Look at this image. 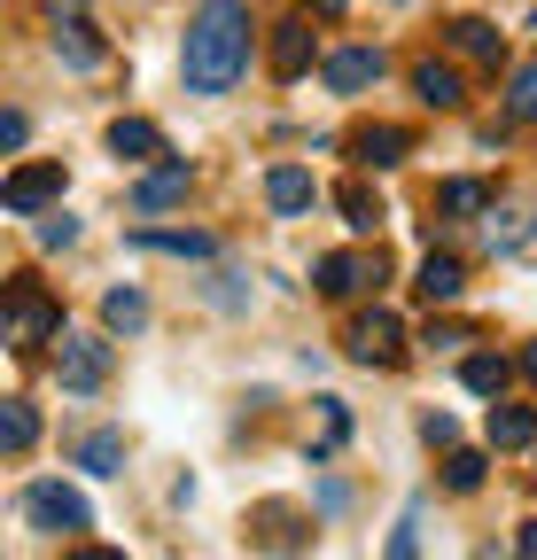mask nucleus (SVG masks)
Returning <instances> with one entry per match:
<instances>
[{
  "instance_id": "obj_1",
  "label": "nucleus",
  "mask_w": 537,
  "mask_h": 560,
  "mask_svg": "<svg viewBox=\"0 0 537 560\" xmlns=\"http://www.w3.org/2000/svg\"><path fill=\"white\" fill-rule=\"evenodd\" d=\"M242 62H249V0H203L187 24V94H226L242 79Z\"/></svg>"
},
{
  "instance_id": "obj_2",
  "label": "nucleus",
  "mask_w": 537,
  "mask_h": 560,
  "mask_svg": "<svg viewBox=\"0 0 537 560\" xmlns=\"http://www.w3.org/2000/svg\"><path fill=\"white\" fill-rule=\"evenodd\" d=\"M55 335H62L55 296L39 289V280H16V289H9V350H39V342H55Z\"/></svg>"
},
{
  "instance_id": "obj_3",
  "label": "nucleus",
  "mask_w": 537,
  "mask_h": 560,
  "mask_svg": "<svg viewBox=\"0 0 537 560\" xmlns=\"http://www.w3.org/2000/svg\"><path fill=\"white\" fill-rule=\"evenodd\" d=\"M55 342H62V350H55V374H62V389H79V397H86V389H102V382H109L117 350H109L102 335H71V327H62Z\"/></svg>"
},
{
  "instance_id": "obj_4",
  "label": "nucleus",
  "mask_w": 537,
  "mask_h": 560,
  "mask_svg": "<svg viewBox=\"0 0 537 560\" xmlns=\"http://www.w3.org/2000/svg\"><path fill=\"white\" fill-rule=\"evenodd\" d=\"M24 522L32 529H94V514H86V499H79V490H62V482H32L24 490Z\"/></svg>"
},
{
  "instance_id": "obj_5",
  "label": "nucleus",
  "mask_w": 537,
  "mask_h": 560,
  "mask_svg": "<svg viewBox=\"0 0 537 560\" xmlns=\"http://www.w3.org/2000/svg\"><path fill=\"white\" fill-rule=\"evenodd\" d=\"M343 342H351V359H359V366H397V350H406V327H397V312H382V304H374V312H359V319H351V335H343Z\"/></svg>"
},
{
  "instance_id": "obj_6",
  "label": "nucleus",
  "mask_w": 537,
  "mask_h": 560,
  "mask_svg": "<svg viewBox=\"0 0 537 560\" xmlns=\"http://www.w3.org/2000/svg\"><path fill=\"white\" fill-rule=\"evenodd\" d=\"M0 202H9V219H32V210L62 202V164H16L9 187H0Z\"/></svg>"
},
{
  "instance_id": "obj_7",
  "label": "nucleus",
  "mask_w": 537,
  "mask_h": 560,
  "mask_svg": "<svg viewBox=\"0 0 537 560\" xmlns=\"http://www.w3.org/2000/svg\"><path fill=\"white\" fill-rule=\"evenodd\" d=\"M389 265H382V249L374 257H359V249H335V257H319V296H359V289H374Z\"/></svg>"
},
{
  "instance_id": "obj_8",
  "label": "nucleus",
  "mask_w": 537,
  "mask_h": 560,
  "mask_svg": "<svg viewBox=\"0 0 537 560\" xmlns=\"http://www.w3.org/2000/svg\"><path fill=\"white\" fill-rule=\"evenodd\" d=\"M351 156L374 164V172H389V164L413 156V132H406V125H359V132H351Z\"/></svg>"
},
{
  "instance_id": "obj_9",
  "label": "nucleus",
  "mask_w": 537,
  "mask_h": 560,
  "mask_svg": "<svg viewBox=\"0 0 537 560\" xmlns=\"http://www.w3.org/2000/svg\"><path fill=\"white\" fill-rule=\"evenodd\" d=\"M109 156H117V164H156V156H172V149H164V132H156L149 117H117V125H109Z\"/></svg>"
},
{
  "instance_id": "obj_10",
  "label": "nucleus",
  "mask_w": 537,
  "mask_h": 560,
  "mask_svg": "<svg viewBox=\"0 0 537 560\" xmlns=\"http://www.w3.org/2000/svg\"><path fill=\"white\" fill-rule=\"evenodd\" d=\"M459 289H467V265L429 249V257H421V272H413V296H421V304H459Z\"/></svg>"
},
{
  "instance_id": "obj_11",
  "label": "nucleus",
  "mask_w": 537,
  "mask_h": 560,
  "mask_svg": "<svg viewBox=\"0 0 537 560\" xmlns=\"http://www.w3.org/2000/svg\"><path fill=\"white\" fill-rule=\"evenodd\" d=\"M265 202H273L281 219H296V210H312V202H319V187H312V172H304V164H273V172H265Z\"/></svg>"
},
{
  "instance_id": "obj_12",
  "label": "nucleus",
  "mask_w": 537,
  "mask_h": 560,
  "mask_svg": "<svg viewBox=\"0 0 537 560\" xmlns=\"http://www.w3.org/2000/svg\"><path fill=\"white\" fill-rule=\"evenodd\" d=\"M382 79V47H343V55H327V86L335 94H366Z\"/></svg>"
},
{
  "instance_id": "obj_13",
  "label": "nucleus",
  "mask_w": 537,
  "mask_h": 560,
  "mask_svg": "<svg viewBox=\"0 0 537 560\" xmlns=\"http://www.w3.org/2000/svg\"><path fill=\"white\" fill-rule=\"evenodd\" d=\"M312 70V24H273V79H304Z\"/></svg>"
},
{
  "instance_id": "obj_14",
  "label": "nucleus",
  "mask_w": 537,
  "mask_h": 560,
  "mask_svg": "<svg viewBox=\"0 0 537 560\" xmlns=\"http://www.w3.org/2000/svg\"><path fill=\"white\" fill-rule=\"evenodd\" d=\"M187 187H195L187 164H156L141 187H132V202H141V210H172V202H187Z\"/></svg>"
},
{
  "instance_id": "obj_15",
  "label": "nucleus",
  "mask_w": 537,
  "mask_h": 560,
  "mask_svg": "<svg viewBox=\"0 0 537 560\" xmlns=\"http://www.w3.org/2000/svg\"><path fill=\"white\" fill-rule=\"evenodd\" d=\"M413 94H421L429 109H459V94H467V86H459V70H452V62H436V55H429V62H413Z\"/></svg>"
},
{
  "instance_id": "obj_16",
  "label": "nucleus",
  "mask_w": 537,
  "mask_h": 560,
  "mask_svg": "<svg viewBox=\"0 0 537 560\" xmlns=\"http://www.w3.org/2000/svg\"><path fill=\"white\" fill-rule=\"evenodd\" d=\"M132 249H164V257H211L219 242H211V234H195V226H141V234H132Z\"/></svg>"
},
{
  "instance_id": "obj_17",
  "label": "nucleus",
  "mask_w": 537,
  "mask_h": 560,
  "mask_svg": "<svg viewBox=\"0 0 537 560\" xmlns=\"http://www.w3.org/2000/svg\"><path fill=\"white\" fill-rule=\"evenodd\" d=\"M55 55L71 62V70H94V62H102V39H94V24H79V16H55Z\"/></svg>"
},
{
  "instance_id": "obj_18",
  "label": "nucleus",
  "mask_w": 537,
  "mask_h": 560,
  "mask_svg": "<svg viewBox=\"0 0 537 560\" xmlns=\"http://www.w3.org/2000/svg\"><path fill=\"white\" fill-rule=\"evenodd\" d=\"M537 444V412L529 405H491V452H522Z\"/></svg>"
},
{
  "instance_id": "obj_19",
  "label": "nucleus",
  "mask_w": 537,
  "mask_h": 560,
  "mask_svg": "<svg viewBox=\"0 0 537 560\" xmlns=\"http://www.w3.org/2000/svg\"><path fill=\"white\" fill-rule=\"evenodd\" d=\"M32 436H39V412H32L24 397H0V452L24 459V452H32Z\"/></svg>"
},
{
  "instance_id": "obj_20",
  "label": "nucleus",
  "mask_w": 537,
  "mask_h": 560,
  "mask_svg": "<svg viewBox=\"0 0 537 560\" xmlns=\"http://www.w3.org/2000/svg\"><path fill=\"white\" fill-rule=\"evenodd\" d=\"M459 382L476 389V397H506V382H514V366L499 359V350H476V359L459 366Z\"/></svg>"
},
{
  "instance_id": "obj_21",
  "label": "nucleus",
  "mask_w": 537,
  "mask_h": 560,
  "mask_svg": "<svg viewBox=\"0 0 537 560\" xmlns=\"http://www.w3.org/2000/svg\"><path fill=\"white\" fill-rule=\"evenodd\" d=\"M79 467H86V475H125V436H117V429L79 436Z\"/></svg>"
},
{
  "instance_id": "obj_22",
  "label": "nucleus",
  "mask_w": 537,
  "mask_h": 560,
  "mask_svg": "<svg viewBox=\"0 0 537 560\" xmlns=\"http://www.w3.org/2000/svg\"><path fill=\"white\" fill-rule=\"evenodd\" d=\"M335 210H343V219H351L359 234H374V226H382V195H374L366 179H351V187H335Z\"/></svg>"
},
{
  "instance_id": "obj_23",
  "label": "nucleus",
  "mask_w": 537,
  "mask_h": 560,
  "mask_svg": "<svg viewBox=\"0 0 537 560\" xmlns=\"http://www.w3.org/2000/svg\"><path fill=\"white\" fill-rule=\"evenodd\" d=\"M102 319H109L117 335H141V327H149V296H141V289H109V296H102Z\"/></svg>"
},
{
  "instance_id": "obj_24",
  "label": "nucleus",
  "mask_w": 537,
  "mask_h": 560,
  "mask_svg": "<svg viewBox=\"0 0 537 560\" xmlns=\"http://www.w3.org/2000/svg\"><path fill=\"white\" fill-rule=\"evenodd\" d=\"M452 47H459V55H476V62H499V24L459 16V24H452Z\"/></svg>"
},
{
  "instance_id": "obj_25",
  "label": "nucleus",
  "mask_w": 537,
  "mask_h": 560,
  "mask_svg": "<svg viewBox=\"0 0 537 560\" xmlns=\"http://www.w3.org/2000/svg\"><path fill=\"white\" fill-rule=\"evenodd\" d=\"M343 436H351V412L343 405H319V429H312V459H335V452H343Z\"/></svg>"
},
{
  "instance_id": "obj_26",
  "label": "nucleus",
  "mask_w": 537,
  "mask_h": 560,
  "mask_svg": "<svg viewBox=\"0 0 537 560\" xmlns=\"http://www.w3.org/2000/svg\"><path fill=\"white\" fill-rule=\"evenodd\" d=\"M436 202H444V219H476V210H491V187L483 179H452Z\"/></svg>"
},
{
  "instance_id": "obj_27",
  "label": "nucleus",
  "mask_w": 537,
  "mask_h": 560,
  "mask_svg": "<svg viewBox=\"0 0 537 560\" xmlns=\"http://www.w3.org/2000/svg\"><path fill=\"white\" fill-rule=\"evenodd\" d=\"M257 522H265V552H304V537H296V514H289V506H265Z\"/></svg>"
},
{
  "instance_id": "obj_28",
  "label": "nucleus",
  "mask_w": 537,
  "mask_h": 560,
  "mask_svg": "<svg viewBox=\"0 0 537 560\" xmlns=\"http://www.w3.org/2000/svg\"><path fill=\"white\" fill-rule=\"evenodd\" d=\"M382 560H421V506H406V522L389 529V552Z\"/></svg>"
},
{
  "instance_id": "obj_29",
  "label": "nucleus",
  "mask_w": 537,
  "mask_h": 560,
  "mask_svg": "<svg viewBox=\"0 0 537 560\" xmlns=\"http://www.w3.org/2000/svg\"><path fill=\"white\" fill-rule=\"evenodd\" d=\"M444 482H452V490H476V482H483V452H452V459H444Z\"/></svg>"
},
{
  "instance_id": "obj_30",
  "label": "nucleus",
  "mask_w": 537,
  "mask_h": 560,
  "mask_svg": "<svg viewBox=\"0 0 537 560\" xmlns=\"http://www.w3.org/2000/svg\"><path fill=\"white\" fill-rule=\"evenodd\" d=\"M506 102H514V117H529V125H537V62H529V70H514V94H506Z\"/></svg>"
},
{
  "instance_id": "obj_31",
  "label": "nucleus",
  "mask_w": 537,
  "mask_h": 560,
  "mask_svg": "<svg viewBox=\"0 0 537 560\" xmlns=\"http://www.w3.org/2000/svg\"><path fill=\"white\" fill-rule=\"evenodd\" d=\"M522 242H529V226H522V219H514V210H506V226H499V219H491V249H506V257H514V249H522Z\"/></svg>"
},
{
  "instance_id": "obj_32",
  "label": "nucleus",
  "mask_w": 537,
  "mask_h": 560,
  "mask_svg": "<svg viewBox=\"0 0 537 560\" xmlns=\"http://www.w3.org/2000/svg\"><path fill=\"white\" fill-rule=\"evenodd\" d=\"M71 242H79V219H47L39 226V249H71Z\"/></svg>"
},
{
  "instance_id": "obj_33",
  "label": "nucleus",
  "mask_w": 537,
  "mask_h": 560,
  "mask_svg": "<svg viewBox=\"0 0 537 560\" xmlns=\"http://www.w3.org/2000/svg\"><path fill=\"white\" fill-rule=\"evenodd\" d=\"M24 132H32V125H24V109H9V117H0V149L16 156V149H24Z\"/></svg>"
},
{
  "instance_id": "obj_34",
  "label": "nucleus",
  "mask_w": 537,
  "mask_h": 560,
  "mask_svg": "<svg viewBox=\"0 0 537 560\" xmlns=\"http://www.w3.org/2000/svg\"><path fill=\"white\" fill-rule=\"evenodd\" d=\"M421 436H429V444H444V452L459 444V429H452V420H444V412H429V420H421Z\"/></svg>"
},
{
  "instance_id": "obj_35",
  "label": "nucleus",
  "mask_w": 537,
  "mask_h": 560,
  "mask_svg": "<svg viewBox=\"0 0 537 560\" xmlns=\"http://www.w3.org/2000/svg\"><path fill=\"white\" fill-rule=\"evenodd\" d=\"M459 342H476V335L452 327V319H444V327H429V350H459Z\"/></svg>"
},
{
  "instance_id": "obj_36",
  "label": "nucleus",
  "mask_w": 537,
  "mask_h": 560,
  "mask_svg": "<svg viewBox=\"0 0 537 560\" xmlns=\"http://www.w3.org/2000/svg\"><path fill=\"white\" fill-rule=\"evenodd\" d=\"M62 560H125L117 545H79V552H62Z\"/></svg>"
},
{
  "instance_id": "obj_37",
  "label": "nucleus",
  "mask_w": 537,
  "mask_h": 560,
  "mask_svg": "<svg viewBox=\"0 0 537 560\" xmlns=\"http://www.w3.org/2000/svg\"><path fill=\"white\" fill-rule=\"evenodd\" d=\"M304 9H312V16H343V9H351V0H304Z\"/></svg>"
},
{
  "instance_id": "obj_38",
  "label": "nucleus",
  "mask_w": 537,
  "mask_h": 560,
  "mask_svg": "<svg viewBox=\"0 0 537 560\" xmlns=\"http://www.w3.org/2000/svg\"><path fill=\"white\" fill-rule=\"evenodd\" d=\"M522 560H537V522H522Z\"/></svg>"
},
{
  "instance_id": "obj_39",
  "label": "nucleus",
  "mask_w": 537,
  "mask_h": 560,
  "mask_svg": "<svg viewBox=\"0 0 537 560\" xmlns=\"http://www.w3.org/2000/svg\"><path fill=\"white\" fill-rule=\"evenodd\" d=\"M522 374H529V382H537V342H529V350H522Z\"/></svg>"
},
{
  "instance_id": "obj_40",
  "label": "nucleus",
  "mask_w": 537,
  "mask_h": 560,
  "mask_svg": "<svg viewBox=\"0 0 537 560\" xmlns=\"http://www.w3.org/2000/svg\"><path fill=\"white\" fill-rule=\"evenodd\" d=\"M529 32H537V24H529Z\"/></svg>"
}]
</instances>
